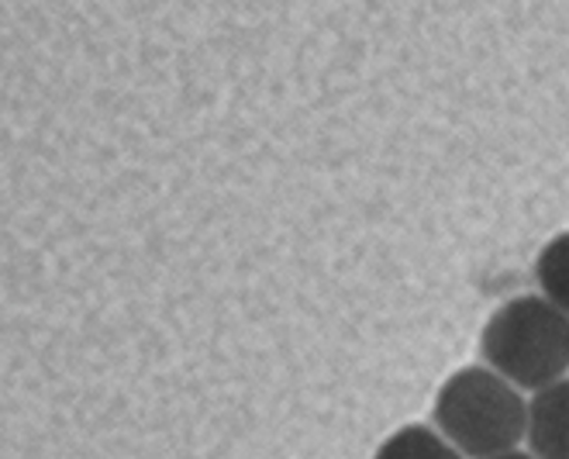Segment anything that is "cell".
<instances>
[{"mask_svg": "<svg viewBox=\"0 0 569 459\" xmlns=\"http://www.w3.org/2000/svg\"><path fill=\"white\" fill-rule=\"evenodd\" d=\"M480 352L493 373L535 393L569 370V315L542 293H518L483 325Z\"/></svg>", "mask_w": 569, "mask_h": 459, "instance_id": "cell-1", "label": "cell"}, {"mask_svg": "<svg viewBox=\"0 0 569 459\" xmlns=\"http://www.w3.org/2000/svg\"><path fill=\"white\" fill-rule=\"evenodd\" d=\"M435 425L462 456L490 459L525 442L528 401L490 367H462L439 387Z\"/></svg>", "mask_w": 569, "mask_h": 459, "instance_id": "cell-2", "label": "cell"}, {"mask_svg": "<svg viewBox=\"0 0 569 459\" xmlns=\"http://www.w3.org/2000/svg\"><path fill=\"white\" fill-rule=\"evenodd\" d=\"M525 442L535 459H569V377L531 393Z\"/></svg>", "mask_w": 569, "mask_h": 459, "instance_id": "cell-3", "label": "cell"}, {"mask_svg": "<svg viewBox=\"0 0 569 459\" xmlns=\"http://www.w3.org/2000/svg\"><path fill=\"white\" fill-rule=\"evenodd\" d=\"M373 459H462V452L439 429L408 425V429L393 432Z\"/></svg>", "mask_w": 569, "mask_h": 459, "instance_id": "cell-4", "label": "cell"}, {"mask_svg": "<svg viewBox=\"0 0 569 459\" xmlns=\"http://www.w3.org/2000/svg\"><path fill=\"white\" fill-rule=\"evenodd\" d=\"M535 280H539L542 298L569 315V232L546 242L539 262H535Z\"/></svg>", "mask_w": 569, "mask_h": 459, "instance_id": "cell-5", "label": "cell"}, {"mask_svg": "<svg viewBox=\"0 0 569 459\" xmlns=\"http://www.w3.org/2000/svg\"><path fill=\"white\" fill-rule=\"evenodd\" d=\"M490 459H535V456L521 452V449H511V452H500V456H490Z\"/></svg>", "mask_w": 569, "mask_h": 459, "instance_id": "cell-6", "label": "cell"}]
</instances>
